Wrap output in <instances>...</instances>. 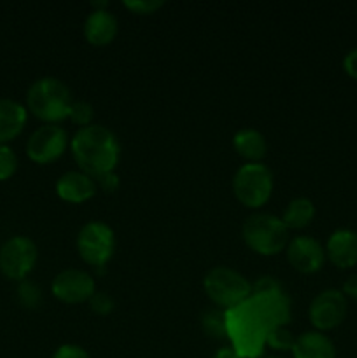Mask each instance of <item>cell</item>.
Here are the masks:
<instances>
[{
    "instance_id": "1",
    "label": "cell",
    "mask_w": 357,
    "mask_h": 358,
    "mask_svg": "<svg viewBox=\"0 0 357 358\" xmlns=\"http://www.w3.org/2000/svg\"><path fill=\"white\" fill-rule=\"evenodd\" d=\"M290 322V299L282 283L273 276H261L252 283L247 301L226 311V329L231 348L241 358L265 355L268 332L287 327Z\"/></svg>"
},
{
    "instance_id": "2",
    "label": "cell",
    "mask_w": 357,
    "mask_h": 358,
    "mask_svg": "<svg viewBox=\"0 0 357 358\" xmlns=\"http://www.w3.org/2000/svg\"><path fill=\"white\" fill-rule=\"evenodd\" d=\"M70 150L80 171L93 178L114 171L121 156L118 136L102 124L80 128L70 140Z\"/></svg>"
},
{
    "instance_id": "3",
    "label": "cell",
    "mask_w": 357,
    "mask_h": 358,
    "mask_svg": "<svg viewBox=\"0 0 357 358\" xmlns=\"http://www.w3.org/2000/svg\"><path fill=\"white\" fill-rule=\"evenodd\" d=\"M72 91L58 77L37 79L27 91V110L44 124H58L69 119Z\"/></svg>"
},
{
    "instance_id": "4",
    "label": "cell",
    "mask_w": 357,
    "mask_h": 358,
    "mask_svg": "<svg viewBox=\"0 0 357 358\" xmlns=\"http://www.w3.org/2000/svg\"><path fill=\"white\" fill-rule=\"evenodd\" d=\"M241 238L254 254L262 257L286 252L289 245V229L282 219L272 213H252L241 226Z\"/></svg>"
},
{
    "instance_id": "5",
    "label": "cell",
    "mask_w": 357,
    "mask_h": 358,
    "mask_svg": "<svg viewBox=\"0 0 357 358\" xmlns=\"http://www.w3.org/2000/svg\"><path fill=\"white\" fill-rule=\"evenodd\" d=\"M203 289L219 310L227 311L251 297L252 283L241 273L226 266H217L205 275Z\"/></svg>"
},
{
    "instance_id": "6",
    "label": "cell",
    "mask_w": 357,
    "mask_h": 358,
    "mask_svg": "<svg viewBox=\"0 0 357 358\" xmlns=\"http://www.w3.org/2000/svg\"><path fill=\"white\" fill-rule=\"evenodd\" d=\"M273 173L262 163H245L233 177V194L244 206L258 210L270 201Z\"/></svg>"
},
{
    "instance_id": "7",
    "label": "cell",
    "mask_w": 357,
    "mask_h": 358,
    "mask_svg": "<svg viewBox=\"0 0 357 358\" xmlns=\"http://www.w3.org/2000/svg\"><path fill=\"white\" fill-rule=\"evenodd\" d=\"M77 254L94 269L105 268L115 250V236L112 227L102 220H91L80 227L77 234Z\"/></svg>"
},
{
    "instance_id": "8",
    "label": "cell",
    "mask_w": 357,
    "mask_h": 358,
    "mask_svg": "<svg viewBox=\"0 0 357 358\" xmlns=\"http://www.w3.org/2000/svg\"><path fill=\"white\" fill-rule=\"evenodd\" d=\"M37 245L28 236H13L0 247V273L7 280L23 282L37 264Z\"/></svg>"
},
{
    "instance_id": "9",
    "label": "cell",
    "mask_w": 357,
    "mask_h": 358,
    "mask_svg": "<svg viewBox=\"0 0 357 358\" xmlns=\"http://www.w3.org/2000/svg\"><path fill=\"white\" fill-rule=\"evenodd\" d=\"M346 311H349V303L342 290L326 289L312 299L308 318L315 331L328 332L345 322Z\"/></svg>"
},
{
    "instance_id": "10",
    "label": "cell",
    "mask_w": 357,
    "mask_h": 358,
    "mask_svg": "<svg viewBox=\"0 0 357 358\" xmlns=\"http://www.w3.org/2000/svg\"><path fill=\"white\" fill-rule=\"evenodd\" d=\"M70 140L58 124H44L35 129L27 142V156L35 164H51L65 154Z\"/></svg>"
},
{
    "instance_id": "11",
    "label": "cell",
    "mask_w": 357,
    "mask_h": 358,
    "mask_svg": "<svg viewBox=\"0 0 357 358\" xmlns=\"http://www.w3.org/2000/svg\"><path fill=\"white\" fill-rule=\"evenodd\" d=\"M51 292L59 303L63 304H80L88 303L94 292H97V285H94V278L88 271L83 269H63L55 276L51 283Z\"/></svg>"
},
{
    "instance_id": "12",
    "label": "cell",
    "mask_w": 357,
    "mask_h": 358,
    "mask_svg": "<svg viewBox=\"0 0 357 358\" xmlns=\"http://www.w3.org/2000/svg\"><path fill=\"white\" fill-rule=\"evenodd\" d=\"M286 255L293 269L301 275H314L321 271L326 262V250L315 238L296 236L289 241Z\"/></svg>"
},
{
    "instance_id": "13",
    "label": "cell",
    "mask_w": 357,
    "mask_h": 358,
    "mask_svg": "<svg viewBox=\"0 0 357 358\" xmlns=\"http://www.w3.org/2000/svg\"><path fill=\"white\" fill-rule=\"evenodd\" d=\"M56 194L62 201L72 203V205H80L94 198L98 187L93 177L80 170H72L63 173L56 180Z\"/></svg>"
},
{
    "instance_id": "14",
    "label": "cell",
    "mask_w": 357,
    "mask_h": 358,
    "mask_svg": "<svg viewBox=\"0 0 357 358\" xmlns=\"http://www.w3.org/2000/svg\"><path fill=\"white\" fill-rule=\"evenodd\" d=\"M326 259L338 269L357 266V233L352 229H336L326 243Z\"/></svg>"
},
{
    "instance_id": "15",
    "label": "cell",
    "mask_w": 357,
    "mask_h": 358,
    "mask_svg": "<svg viewBox=\"0 0 357 358\" xmlns=\"http://www.w3.org/2000/svg\"><path fill=\"white\" fill-rule=\"evenodd\" d=\"M84 38L94 48H105L118 37L119 23L108 9L91 10L84 21Z\"/></svg>"
},
{
    "instance_id": "16",
    "label": "cell",
    "mask_w": 357,
    "mask_h": 358,
    "mask_svg": "<svg viewBox=\"0 0 357 358\" xmlns=\"http://www.w3.org/2000/svg\"><path fill=\"white\" fill-rule=\"evenodd\" d=\"M28 121L23 103L10 98H0V145H7L21 135Z\"/></svg>"
},
{
    "instance_id": "17",
    "label": "cell",
    "mask_w": 357,
    "mask_h": 358,
    "mask_svg": "<svg viewBox=\"0 0 357 358\" xmlns=\"http://www.w3.org/2000/svg\"><path fill=\"white\" fill-rule=\"evenodd\" d=\"M293 358H336V346L324 332L308 331L296 336Z\"/></svg>"
},
{
    "instance_id": "18",
    "label": "cell",
    "mask_w": 357,
    "mask_h": 358,
    "mask_svg": "<svg viewBox=\"0 0 357 358\" xmlns=\"http://www.w3.org/2000/svg\"><path fill=\"white\" fill-rule=\"evenodd\" d=\"M233 147L238 156L247 163H261L268 152V142L265 135L254 128H245L234 133Z\"/></svg>"
},
{
    "instance_id": "19",
    "label": "cell",
    "mask_w": 357,
    "mask_h": 358,
    "mask_svg": "<svg viewBox=\"0 0 357 358\" xmlns=\"http://www.w3.org/2000/svg\"><path fill=\"white\" fill-rule=\"evenodd\" d=\"M282 222L287 229H304L315 219V205L308 198H294L282 213Z\"/></svg>"
},
{
    "instance_id": "20",
    "label": "cell",
    "mask_w": 357,
    "mask_h": 358,
    "mask_svg": "<svg viewBox=\"0 0 357 358\" xmlns=\"http://www.w3.org/2000/svg\"><path fill=\"white\" fill-rule=\"evenodd\" d=\"M202 329L209 338L223 339L227 338L226 329V311L209 310L202 317Z\"/></svg>"
},
{
    "instance_id": "21",
    "label": "cell",
    "mask_w": 357,
    "mask_h": 358,
    "mask_svg": "<svg viewBox=\"0 0 357 358\" xmlns=\"http://www.w3.org/2000/svg\"><path fill=\"white\" fill-rule=\"evenodd\" d=\"M18 303H20L21 308L24 310H37L42 303V292L34 282H28V280H23L20 282L16 290Z\"/></svg>"
},
{
    "instance_id": "22",
    "label": "cell",
    "mask_w": 357,
    "mask_h": 358,
    "mask_svg": "<svg viewBox=\"0 0 357 358\" xmlns=\"http://www.w3.org/2000/svg\"><path fill=\"white\" fill-rule=\"evenodd\" d=\"M296 343V336L287 327H275L268 332L266 338V346L275 352H290Z\"/></svg>"
},
{
    "instance_id": "23",
    "label": "cell",
    "mask_w": 357,
    "mask_h": 358,
    "mask_svg": "<svg viewBox=\"0 0 357 358\" xmlns=\"http://www.w3.org/2000/svg\"><path fill=\"white\" fill-rule=\"evenodd\" d=\"M69 119L74 122V124L79 126L80 128H88V126L94 124V107L90 103V101H74L72 107H70L69 112Z\"/></svg>"
},
{
    "instance_id": "24",
    "label": "cell",
    "mask_w": 357,
    "mask_h": 358,
    "mask_svg": "<svg viewBox=\"0 0 357 358\" xmlns=\"http://www.w3.org/2000/svg\"><path fill=\"white\" fill-rule=\"evenodd\" d=\"M18 171V156L9 145H0V182L14 177Z\"/></svg>"
},
{
    "instance_id": "25",
    "label": "cell",
    "mask_w": 357,
    "mask_h": 358,
    "mask_svg": "<svg viewBox=\"0 0 357 358\" xmlns=\"http://www.w3.org/2000/svg\"><path fill=\"white\" fill-rule=\"evenodd\" d=\"M122 6L133 14L149 16V14L158 13V10L164 6V2H161V0H126Z\"/></svg>"
},
{
    "instance_id": "26",
    "label": "cell",
    "mask_w": 357,
    "mask_h": 358,
    "mask_svg": "<svg viewBox=\"0 0 357 358\" xmlns=\"http://www.w3.org/2000/svg\"><path fill=\"white\" fill-rule=\"evenodd\" d=\"M88 303H90L91 311L100 315V317H107V315H111L115 306L114 299H112L107 292H94Z\"/></svg>"
},
{
    "instance_id": "27",
    "label": "cell",
    "mask_w": 357,
    "mask_h": 358,
    "mask_svg": "<svg viewBox=\"0 0 357 358\" xmlns=\"http://www.w3.org/2000/svg\"><path fill=\"white\" fill-rule=\"evenodd\" d=\"M52 358H91V355L83 348V346L66 343V345H62L55 353H52Z\"/></svg>"
},
{
    "instance_id": "28",
    "label": "cell",
    "mask_w": 357,
    "mask_h": 358,
    "mask_svg": "<svg viewBox=\"0 0 357 358\" xmlns=\"http://www.w3.org/2000/svg\"><path fill=\"white\" fill-rule=\"evenodd\" d=\"M94 182H97V187L102 189L104 192H107V194H112V192L118 191L119 187V177L115 171L98 175V177H94Z\"/></svg>"
},
{
    "instance_id": "29",
    "label": "cell",
    "mask_w": 357,
    "mask_h": 358,
    "mask_svg": "<svg viewBox=\"0 0 357 358\" xmlns=\"http://www.w3.org/2000/svg\"><path fill=\"white\" fill-rule=\"evenodd\" d=\"M342 65L346 76H349L350 79L357 80V48L350 49V51L343 56Z\"/></svg>"
},
{
    "instance_id": "30",
    "label": "cell",
    "mask_w": 357,
    "mask_h": 358,
    "mask_svg": "<svg viewBox=\"0 0 357 358\" xmlns=\"http://www.w3.org/2000/svg\"><path fill=\"white\" fill-rule=\"evenodd\" d=\"M342 292L346 299L357 301V273L345 280V283H343L342 287Z\"/></svg>"
},
{
    "instance_id": "31",
    "label": "cell",
    "mask_w": 357,
    "mask_h": 358,
    "mask_svg": "<svg viewBox=\"0 0 357 358\" xmlns=\"http://www.w3.org/2000/svg\"><path fill=\"white\" fill-rule=\"evenodd\" d=\"M212 358H241V357L238 355L231 346H223V348H219L216 353H214Z\"/></svg>"
},
{
    "instance_id": "32",
    "label": "cell",
    "mask_w": 357,
    "mask_h": 358,
    "mask_svg": "<svg viewBox=\"0 0 357 358\" xmlns=\"http://www.w3.org/2000/svg\"><path fill=\"white\" fill-rule=\"evenodd\" d=\"M259 358H284V357H279V355H261Z\"/></svg>"
}]
</instances>
